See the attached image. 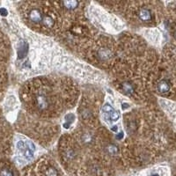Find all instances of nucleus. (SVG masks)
Segmentation results:
<instances>
[{"instance_id": "obj_1", "label": "nucleus", "mask_w": 176, "mask_h": 176, "mask_svg": "<svg viewBox=\"0 0 176 176\" xmlns=\"http://www.w3.org/2000/svg\"><path fill=\"white\" fill-rule=\"evenodd\" d=\"M43 13L42 11H41L39 8H32L29 13H28V17H29V20L33 23H40L42 22V19H43Z\"/></svg>"}, {"instance_id": "obj_10", "label": "nucleus", "mask_w": 176, "mask_h": 176, "mask_svg": "<svg viewBox=\"0 0 176 176\" xmlns=\"http://www.w3.org/2000/svg\"><path fill=\"white\" fill-rule=\"evenodd\" d=\"M8 15V10L6 7L5 6H1L0 7V16L1 17H7Z\"/></svg>"}, {"instance_id": "obj_3", "label": "nucleus", "mask_w": 176, "mask_h": 176, "mask_svg": "<svg viewBox=\"0 0 176 176\" xmlns=\"http://www.w3.org/2000/svg\"><path fill=\"white\" fill-rule=\"evenodd\" d=\"M62 5L68 11H74L79 5V0H61Z\"/></svg>"}, {"instance_id": "obj_6", "label": "nucleus", "mask_w": 176, "mask_h": 176, "mask_svg": "<svg viewBox=\"0 0 176 176\" xmlns=\"http://www.w3.org/2000/svg\"><path fill=\"white\" fill-rule=\"evenodd\" d=\"M42 22L44 24V26H47V27H53L54 26V24H55V20L49 16V15H44L43 16V19H42Z\"/></svg>"}, {"instance_id": "obj_9", "label": "nucleus", "mask_w": 176, "mask_h": 176, "mask_svg": "<svg viewBox=\"0 0 176 176\" xmlns=\"http://www.w3.org/2000/svg\"><path fill=\"white\" fill-rule=\"evenodd\" d=\"M46 176H57V173L53 167H49L47 172H46Z\"/></svg>"}, {"instance_id": "obj_8", "label": "nucleus", "mask_w": 176, "mask_h": 176, "mask_svg": "<svg viewBox=\"0 0 176 176\" xmlns=\"http://www.w3.org/2000/svg\"><path fill=\"white\" fill-rule=\"evenodd\" d=\"M0 176H13V174L9 168H3L0 171Z\"/></svg>"}, {"instance_id": "obj_4", "label": "nucleus", "mask_w": 176, "mask_h": 176, "mask_svg": "<svg viewBox=\"0 0 176 176\" xmlns=\"http://www.w3.org/2000/svg\"><path fill=\"white\" fill-rule=\"evenodd\" d=\"M36 103H37V106L38 108L41 110L46 109L49 106V101L47 97L43 95V94H40L37 96L36 98Z\"/></svg>"}, {"instance_id": "obj_2", "label": "nucleus", "mask_w": 176, "mask_h": 176, "mask_svg": "<svg viewBox=\"0 0 176 176\" xmlns=\"http://www.w3.org/2000/svg\"><path fill=\"white\" fill-rule=\"evenodd\" d=\"M138 17L143 21H150L152 19V13L150 9L146 7H143L138 11Z\"/></svg>"}, {"instance_id": "obj_5", "label": "nucleus", "mask_w": 176, "mask_h": 176, "mask_svg": "<svg viewBox=\"0 0 176 176\" xmlns=\"http://www.w3.org/2000/svg\"><path fill=\"white\" fill-rule=\"evenodd\" d=\"M158 88H159L160 93H165L168 92L170 90V85L166 80H161L158 85Z\"/></svg>"}, {"instance_id": "obj_7", "label": "nucleus", "mask_w": 176, "mask_h": 176, "mask_svg": "<svg viewBox=\"0 0 176 176\" xmlns=\"http://www.w3.org/2000/svg\"><path fill=\"white\" fill-rule=\"evenodd\" d=\"M108 152L111 155H115V154L118 152V149L115 145H113V144H110L109 146L108 147Z\"/></svg>"}, {"instance_id": "obj_11", "label": "nucleus", "mask_w": 176, "mask_h": 176, "mask_svg": "<svg viewBox=\"0 0 176 176\" xmlns=\"http://www.w3.org/2000/svg\"><path fill=\"white\" fill-rule=\"evenodd\" d=\"M150 176H159V174L158 173H153V174H152Z\"/></svg>"}]
</instances>
